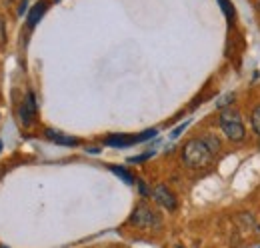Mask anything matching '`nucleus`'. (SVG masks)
Listing matches in <instances>:
<instances>
[{"instance_id":"f257e3e1","label":"nucleus","mask_w":260,"mask_h":248,"mask_svg":"<svg viewBox=\"0 0 260 248\" xmlns=\"http://www.w3.org/2000/svg\"><path fill=\"white\" fill-rule=\"evenodd\" d=\"M212 150L206 146L202 138H192L182 146V162L188 168H206L212 162Z\"/></svg>"},{"instance_id":"f03ea898","label":"nucleus","mask_w":260,"mask_h":248,"mask_svg":"<svg viewBox=\"0 0 260 248\" xmlns=\"http://www.w3.org/2000/svg\"><path fill=\"white\" fill-rule=\"evenodd\" d=\"M130 224L138 226V228H160L162 220L158 216V212H154L150 206L146 204H138L130 216Z\"/></svg>"},{"instance_id":"7ed1b4c3","label":"nucleus","mask_w":260,"mask_h":248,"mask_svg":"<svg viewBox=\"0 0 260 248\" xmlns=\"http://www.w3.org/2000/svg\"><path fill=\"white\" fill-rule=\"evenodd\" d=\"M152 198L162 206L166 210H176V206H178V200H176V196H174V192H170V188L164 184H156L152 188Z\"/></svg>"},{"instance_id":"20e7f679","label":"nucleus","mask_w":260,"mask_h":248,"mask_svg":"<svg viewBox=\"0 0 260 248\" xmlns=\"http://www.w3.org/2000/svg\"><path fill=\"white\" fill-rule=\"evenodd\" d=\"M222 126V132L230 142H242L246 138V128L242 124V118L238 120H226V122H220Z\"/></svg>"},{"instance_id":"39448f33","label":"nucleus","mask_w":260,"mask_h":248,"mask_svg":"<svg viewBox=\"0 0 260 248\" xmlns=\"http://www.w3.org/2000/svg\"><path fill=\"white\" fill-rule=\"evenodd\" d=\"M36 112H38V106H36V98H34L32 92L26 94V98H24V102L20 104V108H18V116H20V122L24 124V126H30L34 122V118H36Z\"/></svg>"},{"instance_id":"423d86ee","label":"nucleus","mask_w":260,"mask_h":248,"mask_svg":"<svg viewBox=\"0 0 260 248\" xmlns=\"http://www.w3.org/2000/svg\"><path fill=\"white\" fill-rule=\"evenodd\" d=\"M46 6H48V2H46V0H40V2H36L32 8H30L28 18H26L28 28H34V26L38 24V20H40V18L44 16V12H46Z\"/></svg>"},{"instance_id":"0eeeda50","label":"nucleus","mask_w":260,"mask_h":248,"mask_svg":"<svg viewBox=\"0 0 260 248\" xmlns=\"http://www.w3.org/2000/svg\"><path fill=\"white\" fill-rule=\"evenodd\" d=\"M44 134H46L48 140H52V142H56V144H62V146H76V144H78L76 138H70V136H66L62 132H56V130H52V128H48Z\"/></svg>"},{"instance_id":"6e6552de","label":"nucleus","mask_w":260,"mask_h":248,"mask_svg":"<svg viewBox=\"0 0 260 248\" xmlns=\"http://www.w3.org/2000/svg\"><path fill=\"white\" fill-rule=\"evenodd\" d=\"M106 144H108V146H130V144H136V142H134V136H132V138H126V136H122V134H116V136H110V138L106 140Z\"/></svg>"},{"instance_id":"1a4fd4ad","label":"nucleus","mask_w":260,"mask_h":248,"mask_svg":"<svg viewBox=\"0 0 260 248\" xmlns=\"http://www.w3.org/2000/svg\"><path fill=\"white\" fill-rule=\"evenodd\" d=\"M108 168H110V172H114L118 178H122L126 184H134V176H132L130 172H126L122 166H108Z\"/></svg>"},{"instance_id":"9d476101","label":"nucleus","mask_w":260,"mask_h":248,"mask_svg":"<svg viewBox=\"0 0 260 248\" xmlns=\"http://www.w3.org/2000/svg\"><path fill=\"white\" fill-rule=\"evenodd\" d=\"M202 140H204V142H206V146L212 150V154H218V152H220V146H222V144H220V140H218L216 136L206 134V136H202Z\"/></svg>"},{"instance_id":"9b49d317","label":"nucleus","mask_w":260,"mask_h":248,"mask_svg":"<svg viewBox=\"0 0 260 248\" xmlns=\"http://www.w3.org/2000/svg\"><path fill=\"white\" fill-rule=\"evenodd\" d=\"M158 134V130L156 128H150V130H144L142 134H138V136H134V142L138 144V142H146V140H150L152 136H156Z\"/></svg>"},{"instance_id":"f8f14e48","label":"nucleus","mask_w":260,"mask_h":248,"mask_svg":"<svg viewBox=\"0 0 260 248\" xmlns=\"http://www.w3.org/2000/svg\"><path fill=\"white\" fill-rule=\"evenodd\" d=\"M250 120H252V128H254V132L260 136V104L252 110V116H250Z\"/></svg>"},{"instance_id":"ddd939ff","label":"nucleus","mask_w":260,"mask_h":248,"mask_svg":"<svg viewBox=\"0 0 260 248\" xmlns=\"http://www.w3.org/2000/svg\"><path fill=\"white\" fill-rule=\"evenodd\" d=\"M220 4H222V10H224V14H226V18L232 22L234 20V10H232V4L228 2V0H220Z\"/></svg>"},{"instance_id":"4468645a","label":"nucleus","mask_w":260,"mask_h":248,"mask_svg":"<svg viewBox=\"0 0 260 248\" xmlns=\"http://www.w3.org/2000/svg\"><path fill=\"white\" fill-rule=\"evenodd\" d=\"M190 124V120H186V122H182L180 126H176L174 130H172V134H170V138H178L180 134H182V130H186V126Z\"/></svg>"},{"instance_id":"2eb2a0df","label":"nucleus","mask_w":260,"mask_h":248,"mask_svg":"<svg viewBox=\"0 0 260 248\" xmlns=\"http://www.w3.org/2000/svg\"><path fill=\"white\" fill-rule=\"evenodd\" d=\"M152 154H154V152L150 150V152H146V154H142V156H132V158H128V162H144L146 158H150Z\"/></svg>"},{"instance_id":"dca6fc26","label":"nucleus","mask_w":260,"mask_h":248,"mask_svg":"<svg viewBox=\"0 0 260 248\" xmlns=\"http://www.w3.org/2000/svg\"><path fill=\"white\" fill-rule=\"evenodd\" d=\"M234 100V94H226L222 100H220V104H218V108H226L228 106V102H232Z\"/></svg>"},{"instance_id":"f3484780","label":"nucleus","mask_w":260,"mask_h":248,"mask_svg":"<svg viewBox=\"0 0 260 248\" xmlns=\"http://www.w3.org/2000/svg\"><path fill=\"white\" fill-rule=\"evenodd\" d=\"M4 40H6V34H4V24H2V16H0V46L4 44Z\"/></svg>"},{"instance_id":"a211bd4d","label":"nucleus","mask_w":260,"mask_h":248,"mask_svg":"<svg viewBox=\"0 0 260 248\" xmlns=\"http://www.w3.org/2000/svg\"><path fill=\"white\" fill-rule=\"evenodd\" d=\"M24 10H26V0H22V4L18 8V14H24Z\"/></svg>"},{"instance_id":"6ab92c4d","label":"nucleus","mask_w":260,"mask_h":248,"mask_svg":"<svg viewBox=\"0 0 260 248\" xmlns=\"http://www.w3.org/2000/svg\"><path fill=\"white\" fill-rule=\"evenodd\" d=\"M258 10H260V0H258Z\"/></svg>"},{"instance_id":"aec40b11","label":"nucleus","mask_w":260,"mask_h":248,"mask_svg":"<svg viewBox=\"0 0 260 248\" xmlns=\"http://www.w3.org/2000/svg\"><path fill=\"white\" fill-rule=\"evenodd\" d=\"M0 148H2V142H0Z\"/></svg>"},{"instance_id":"412c9836","label":"nucleus","mask_w":260,"mask_h":248,"mask_svg":"<svg viewBox=\"0 0 260 248\" xmlns=\"http://www.w3.org/2000/svg\"><path fill=\"white\" fill-rule=\"evenodd\" d=\"M178 248H184V246H178Z\"/></svg>"},{"instance_id":"4be33fe9","label":"nucleus","mask_w":260,"mask_h":248,"mask_svg":"<svg viewBox=\"0 0 260 248\" xmlns=\"http://www.w3.org/2000/svg\"><path fill=\"white\" fill-rule=\"evenodd\" d=\"M54 2H58V0H54Z\"/></svg>"}]
</instances>
